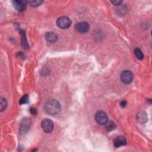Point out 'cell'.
Masks as SVG:
<instances>
[{
  "mask_svg": "<svg viewBox=\"0 0 152 152\" xmlns=\"http://www.w3.org/2000/svg\"><path fill=\"white\" fill-rule=\"evenodd\" d=\"M61 105L56 100H50L46 104L45 109L46 112L51 115L58 114L61 110Z\"/></svg>",
  "mask_w": 152,
  "mask_h": 152,
  "instance_id": "obj_1",
  "label": "cell"
},
{
  "mask_svg": "<svg viewBox=\"0 0 152 152\" xmlns=\"http://www.w3.org/2000/svg\"><path fill=\"white\" fill-rule=\"evenodd\" d=\"M95 120L100 125H105L108 121V117L107 114L104 111H97L95 114Z\"/></svg>",
  "mask_w": 152,
  "mask_h": 152,
  "instance_id": "obj_2",
  "label": "cell"
},
{
  "mask_svg": "<svg viewBox=\"0 0 152 152\" xmlns=\"http://www.w3.org/2000/svg\"><path fill=\"white\" fill-rule=\"evenodd\" d=\"M57 25L59 28L65 29L68 28L71 26V25H72V21L67 17H61L57 20Z\"/></svg>",
  "mask_w": 152,
  "mask_h": 152,
  "instance_id": "obj_3",
  "label": "cell"
},
{
  "mask_svg": "<svg viewBox=\"0 0 152 152\" xmlns=\"http://www.w3.org/2000/svg\"><path fill=\"white\" fill-rule=\"evenodd\" d=\"M41 127L45 133H50L53 131L54 124L51 120L45 119L42 121Z\"/></svg>",
  "mask_w": 152,
  "mask_h": 152,
  "instance_id": "obj_4",
  "label": "cell"
},
{
  "mask_svg": "<svg viewBox=\"0 0 152 152\" xmlns=\"http://www.w3.org/2000/svg\"><path fill=\"white\" fill-rule=\"evenodd\" d=\"M121 79L122 82L125 84H129L133 80V74L129 70H125L121 73Z\"/></svg>",
  "mask_w": 152,
  "mask_h": 152,
  "instance_id": "obj_5",
  "label": "cell"
},
{
  "mask_svg": "<svg viewBox=\"0 0 152 152\" xmlns=\"http://www.w3.org/2000/svg\"><path fill=\"white\" fill-rule=\"evenodd\" d=\"M75 27L77 31L82 33H86L89 30V25L87 22H82L77 23Z\"/></svg>",
  "mask_w": 152,
  "mask_h": 152,
  "instance_id": "obj_6",
  "label": "cell"
},
{
  "mask_svg": "<svg viewBox=\"0 0 152 152\" xmlns=\"http://www.w3.org/2000/svg\"><path fill=\"white\" fill-rule=\"evenodd\" d=\"M12 3L14 8L19 12L25 11L27 3L26 1H13Z\"/></svg>",
  "mask_w": 152,
  "mask_h": 152,
  "instance_id": "obj_7",
  "label": "cell"
},
{
  "mask_svg": "<svg viewBox=\"0 0 152 152\" xmlns=\"http://www.w3.org/2000/svg\"><path fill=\"white\" fill-rule=\"evenodd\" d=\"M31 121L28 119H24L20 125V131L22 133H25L29 130V128L31 125Z\"/></svg>",
  "mask_w": 152,
  "mask_h": 152,
  "instance_id": "obj_8",
  "label": "cell"
},
{
  "mask_svg": "<svg viewBox=\"0 0 152 152\" xmlns=\"http://www.w3.org/2000/svg\"><path fill=\"white\" fill-rule=\"evenodd\" d=\"M127 144V140L123 136L117 137L114 140V146L117 147H120L123 146H125Z\"/></svg>",
  "mask_w": 152,
  "mask_h": 152,
  "instance_id": "obj_9",
  "label": "cell"
},
{
  "mask_svg": "<svg viewBox=\"0 0 152 152\" xmlns=\"http://www.w3.org/2000/svg\"><path fill=\"white\" fill-rule=\"evenodd\" d=\"M137 118L138 122L141 124L145 123L148 120V118L146 112H143V111H141V112H140L137 114Z\"/></svg>",
  "mask_w": 152,
  "mask_h": 152,
  "instance_id": "obj_10",
  "label": "cell"
},
{
  "mask_svg": "<svg viewBox=\"0 0 152 152\" xmlns=\"http://www.w3.org/2000/svg\"><path fill=\"white\" fill-rule=\"evenodd\" d=\"M47 41L50 43H55L58 40V36L53 32H48L45 36Z\"/></svg>",
  "mask_w": 152,
  "mask_h": 152,
  "instance_id": "obj_11",
  "label": "cell"
},
{
  "mask_svg": "<svg viewBox=\"0 0 152 152\" xmlns=\"http://www.w3.org/2000/svg\"><path fill=\"white\" fill-rule=\"evenodd\" d=\"M134 54L138 59H143L144 58V55L142 51L138 48H136L134 49Z\"/></svg>",
  "mask_w": 152,
  "mask_h": 152,
  "instance_id": "obj_12",
  "label": "cell"
},
{
  "mask_svg": "<svg viewBox=\"0 0 152 152\" xmlns=\"http://www.w3.org/2000/svg\"><path fill=\"white\" fill-rule=\"evenodd\" d=\"M106 124V128L108 131H112L115 129V128L117 127L115 123L114 122H112V121H110V122H108V123Z\"/></svg>",
  "mask_w": 152,
  "mask_h": 152,
  "instance_id": "obj_13",
  "label": "cell"
},
{
  "mask_svg": "<svg viewBox=\"0 0 152 152\" xmlns=\"http://www.w3.org/2000/svg\"><path fill=\"white\" fill-rule=\"evenodd\" d=\"M42 3H43V1H40V0H35V1H27V3L32 7L39 6Z\"/></svg>",
  "mask_w": 152,
  "mask_h": 152,
  "instance_id": "obj_14",
  "label": "cell"
},
{
  "mask_svg": "<svg viewBox=\"0 0 152 152\" xmlns=\"http://www.w3.org/2000/svg\"><path fill=\"white\" fill-rule=\"evenodd\" d=\"M28 102H29V97L27 95H24L21 99H20L19 103L21 105H25V104H27Z\"/></svg>",
  "mask_w": 152,
  "mask_h": 152,
  "instance_id": "obj_15",
  "label": "cell"
},
{
  "mask_svg": "<svg viewBox=\"0 0 152 152\" xmlns=\"http://www.w3.org/2000/svg\"><path fill=\"white\" fill-rule=\"evenodd\" d=\"M7 106V102L5 99H2L1 100V111H3Z\"/></svg>",
  "mask_w": 152,
  "mask_h": 152,
  "instance_id": "obj_16",
  "label": "cell"
},
{
  "mask_svg": "<svg viewBox=\"0 0 152 152\" xmlns=\"http://www.w3.org/2000/svg\"><path fill=\"white\" fill-rule=\"evenodd\" d=\"M111 3H112L114 5L118 6V5H121V4L123 3V1H121V0H117V1H111Z\"/></svg>",
  "mask_w": 152,
  "mask_h": 152,
  "instance_id": "obj_17",
  "label": "cell"
},
{
  "mask_svg": "<svg viewBox=\"0 0 152 152\" xmlns=\"http://www.w3.org/2000/svg\"><path fill=\"white\" fill-rule=\"evenodd\" d=\"M30 112L32 115H35L37 113V111H36V109H35V108H30Z\"/></svg>",
  "mask_w": 152,
  "mask_h": 152,
  "instance_id": "obj_18",
  "label": "cell"
},
{
  "mask_svg": "<svg viewBox=\"0 0 152 152\" xmlns=\"http://www.w3.org/2000/svg\"><path fill=\"white\" fill-rule=\"evenodd\" d=\"M120 105H121V107L124 108V107L126 106V105H127V102H126V101H125V100H123V101H122V102H121Z\"/></svg>",
  "mask_w": 152,
  "mask_h": 152,
  "instance_id": "obj_19",
  "label": "cell"
}]
</instances>
